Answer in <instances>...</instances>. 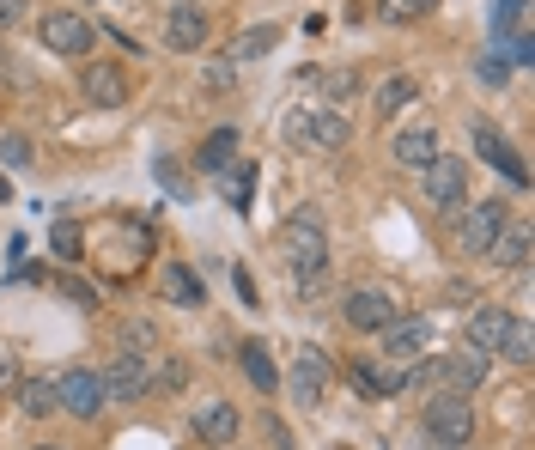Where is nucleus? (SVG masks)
<instances>
[{
	"instance_id": "nucleus-1",
	"label": "nucleus",
	"mask_w": 535,
	"mask_h": 450,
	"mask_svg": "<svg viewBox=\"0 0 535 450\" xmlns=\"http://www.w3.org/2000/svg\"><path fill=\"white\" fill-rule=\"evenodd\" d=\"M280 244H286V268H292L298 286H317V280H323V268H329V238H323V219H317L311 207L286 219Z\"/></svg>"
},
{
	"instance_id": "nucleus-2",
	"label": "nucleus",
	"mask_w": 535,
	"mask_h": 450,
	"mask_svg": "<svg viewBox=\"0 0 535 450\" xmlns=\"http://www.w3.org/2000/svg\"><path fill=\"white\" fill-rule=\"evenodd\" d=\"M487 371H493V359H487V353L456 347V353H438V359L426 365V378L438 384V396H475V390L487 384Z\"/></svg>"
},
{
	"instance_id": "nucleus-3",
	"label": "nucleus",
	"mask_w": 535,
	"mask_h": 450,
	"mask_svg": "<svg viewBox=\"0 0 535 450\" xmlns=\"http://www.w3.org/2000/svg\"><path fill=\"white\" fill-rule=\"evenodd\" d=\"M286 140H304V146H323V153H341V146L353 140L347 116L335 104H317V110H292L286 116Z\"/></svg>"
},
{
	"instance_id": "nucleus-4",
	"label": "nucleus",
	"mask_w": 535,
	"mask_h": 450,
	"mask_svg": "<svg viewBox=\"0 0 535 450\" xmlns=\"http://www.w3.org/2000/svg\"><path fill=\"white\" fill-rule=\"evenodd\" d=\"M426 201L444 213V219H456V213H463L469 207V177H463V159H450V153H438L426 171Z\"/></svg>"
},
{
	"instance_id": "nucleus-5",
	"label": "nucleus",
	"mask_w": 535,
	"mask_h": 450,
	"mask_svg": "<svg viewBox=\"0 0 535 450\" xmlns=\"http://www.w3.org/2000/svg\"><path fill=\"white\" fill-rule=\"evenodd\" d=\"M420 420H426V432H432L438 444H450V450L475 438V408H469V396H432Z\"/></svg>"
},
{
	"instance_id": "nucleus-6",
	"label": "nucleus",
	"mask_w": 535,
	"mask_h": 450,
	"mask_svg": "<svg viewBox=\"0 0 535 450\" xmlns=\"http://www.w3.org/2000/svg\"><path fill=\"white\" fill-rule=\"evenodd\" d=\"M55 408H67L73 420H98V408H104V384H98V371L67 365L61 378H55Z\"/></svg>"
},
{
	"instance_id": "nucleus-7",
	"label": "nucleus",
	"mask_w": 535,
	"mask_h": 450,
	"mask_svg": "<svg viewBox=\"0 0 535 450\" xmlns=\"http://www.w3.org/2000/svg\"><path fill=\"white\" fill-rule=\"evenodd\" d=\"M98 384H104V402H140L152 390V365H146V353H116L98 371Z\"/></svg>"
},
{
	"instance_id": "nucleus-8",
	"label": "nucleus",
	"mask_w": 535,
	"mask_h": 450,
	"mask_svg": "<svg viewBox=\"0 0 535 450\" xmlns=\"http://www.w3.org/2000/svg\"><path fill=\"white\" fill-rule=\"evenodd\" d=\"M402 311H396V298L390 292H377V286H359V292H347L341 298V323L347 329H365V335H377V329H390Z\"/></svg>"
},
{
	"instance_id": "nucleus-9",
	"label": "nucleus",
	"mask_w": 535,
	"mask_h": 450,
	"mask_svg": "<svg viewBox=\"0 0 535 450\" xmlns=\"http://www.w3.org/2000/svg\"><path fill=\"white\" fill-rule=\"evenodd\" d=\"M456 219H463V250H469V256H487L493 238L511 225V207H505V201H469Z\"/></svg>"
},
{
	"instance_id": "nucleus-10",
	"label": "nucleus",
	"mask_w": 535,
	"mask_h": 450,
	"mask_svg": "<svg viewBox=\"0 0 535 450\" xmlns=\"http://www.w3.org/2000/svg\"><path fill=\"white\" fill-rule=\"evenodd\" d=\"M329 353L323 347H298V359H292V378H286V390H292V402L298 408H317L323 402V390H329Z\"/></svg>"
},
{
	"instance_id": "nucleus-11",
	"label": "nucleus",
	"mask_w": 535,
	"mask_h": 450,
	"mask_svg": "<svg viewBox=\"0 0 535 450\" xmlns=\"http://www.w3.org/2000/svg\"><path fill=\"white\" fill-rule=\"evenodd\" d=\"M207 31H213V19L195 7V0H177V7L165 13V43L183 49V55H195V49L207 43Z\"/></svg>"
},
{
	"instance_id": "nucleus-12",
	"label": "nucleus",
	"mask_w": 535,
	"mask_h": 450,
	"mask_svg": "<svg viewBox=\"0 0 535 450\" xmlns=\"http://www.w3.org/2000/svg\"><path fill=\"white\" fill-rule=\"evenodd\" d=\"M384 335V359H420L426 347H432V317H396L390 329H377Z\"/></svg>"
},
{
	"instance_id": "nucleus-13",
	"label": "nucleus",
	"mask_w": 535,
	"mask_h": 450,
	"mask_svg": "<svg viewBox=\"0 0 535 450\" xmlns=\"http://www.w3.org/2000/svg\"><path fill=\"white\" fill-rule=\"evenodd\" d=\"M43 43H49L55 55H86V49L98 43V31H92L80 13H49V19H43Z\"/></svg>"
},
{
	"instance_id": "nucleus-14",
	"label": "nucleus",
	"mask_w": 535,
	"mask_h": 450,
	"mask_svg": "<svg viewBox=\"0 0 535 450\" xmlns=\"http://www.w3.org/2000/svg\"><path fill=\"white\" fill-rule=\"evenodd\" d=\"M475 153H481V159H487V165H493V171H499L511 189H523V183H529V165L517 159V146H511L505 134H493V128H475Z\"/></svg>"
},
{
	"instance_id": "nucleus-15",
	"label": "nucleus",
	"mask_w": 535,
	"mask_h": 450,
	"mask_svg": "<svg viewBox=\"0 0 535 450\" xmlns=\"http://www.w3.org/2000/svg\"><path fill=\"white\" fill-rule=\"evenodd\" d=\"M86 98H92L98 110H122V104H128V80H122L116 61H92V67H86Z\"/></svg>"
},
{
	"instance_id": "nucleus-16",
	"label": "nucleus",
	"mask_w": 535,
	"mask_h": 450,
	"mask_svg": "<svg viewBox=\"0 0 535 450\" xmlns=\"http://www.w3.org/2000/svg\"><path fill=\"white\" fill-rule=\"evenodd\" d=\"M159 286H165L171 305H183V311H201V305H207V286H201V274H195L189 262H165V268H159Z\"/></svg>"
},
{
	"instance_id": "nucleus-17",
	"label": "nucleus",
	"mask_w": 535,
	"mask_h": 450,
	"mask_svg": "<svg viewBox=\"0 0 535 450\" xmlns=\"http://www.w3.org/2000/svg\"><path fill=\"white\" fill-rule=\"evenodd\" d=\"M195 432L225 450V444L238 438V408H232V402H201V408H195Z\"/></svg>"
},
{
	"instance_id": "nucleus-18",
	"label": "nucleus",
	"mask_w": 535,
	"mask_h": 450,
	"mask_svg": "<svg viewBox=\"0 0 535 450\" xmlns=\"http://www.w3.org/2000/svg\"><path fill=\"white\" fill-rule=\"evenodd\" d=\"M505 329H511V311H505V305H481V311L469 317V347H475V353H499Z\"/></svg>"
},
{
	"instance_id": "nucleus-19",
	"label": "nucleus",
	"mask_w": 535,
	"mask_h": 450,
	"mask_svg": "<svg viewBox=\"0 0 535 450\" xmlns=\"http://www.w3.org/2000/svg\"><path fill=\"white\" fill-rule=\"evenodd\" d=\"M432 159H438V134H432V128L396 134V165H402V171H426Z\"/></svg>"
},
{
	"instance_id": "nucleus-20",
	"label": "nucleus",
	"mask_w": 535,
	"mask_h": 450,
	"mask_svg": "<svg viewBox=\"0 0 535 450\" xmlns=\"http://www.w3.org/2000/svg\"><path fill=\"white\" fill-rule=\"evenodd\" d=\"M238 165V128H213L207 146H201V171L219 177V171H232Z\"/></svg>"
},
{
	"instance_id": "nucleus-21",
	"label": "nucleus",
	"mask_w": 535,
	"mask_h": 450,
	"mask_svg": "<svg viewBox=\"0 0 535 450\" xmlns=\"http://www.w3.org/2000/svg\"><path fill=\"white\" fill-rule=\"evenodd\" d=\"M238 365H244V378H250L262 396H274V390H280V371H274V359H268V347H262V341H250V347L238 353Z\"/></svg>"
},
{
	"instance_id": "nucleus-22",
	"label": "nucleus",
	"mask_w": 535,
	"mask_h": 450,
	"mask_svg": "<svg viewBox=\"0 0 535 450\" xmlns=\"http://www.w3.org/2000/svg\"><path fill=\"white\" fill-rule=\"evenodd\" d=\"M529 244H535V238H529V225H505V232L493 238V250H487V256H493L499 268H523V262H529Z\"/></svg>"
},
{
	"instance_id": "nucleus-23",
	"label": "nucleus",
	"mask_w": 535,
	"mask_h": 450,
	"mask_svg": "<svg viewBox=\"0 0 535 450\" xmlns=\"http://www.w3.org/2000/svg\"><path fill=\"white\" fill-rule=\"evenodd\" d=\"M274 43H280V31H274V25H262V31H244V37H238L232 49H225V61H232V67H244V61H256V55H268Z\"/></svg>"
},
{
	"instance_id": "nucleus-24",
	"label": "nucleus",
	"mask_w": 535,
	"mask_h": 450,
	"mask_svg": "<svg viewBox=\"0 0 535 450\" xmlns=\"http://www.w3.org/2000/svg\"><path fill=\"white\" fill-rule=\"evenodd\" d=\"M414 98H420V86L408 80V73H396V80L377 86V116H396V110H408Z\"/></svg>"
},
{
	"instance_id": "nucleus-25",
	"label": "nucleus",
	"mask_w": 535,
	"mask_h": 450,
	"mask_svg": "<svg viewBox=\"0 0 535 450\" xmlns=\"http://www.w3.org/2000/svg\"><path fill=\"white\" fill-rule=\"evenodd\" d=\"M219 177H225V201H232V207L244 213V207H250V195H256V165L244 159V165H232V171H219Z\"/></svg>"
},
{
	"instance_id": "nucleus-26",
	"label": "nucleus",
	"mask_w": 535,
	"mask_h": 450,
	"mask_svg": "<svg viewBox=\"0 0 535 450\" xmlns=\"http://www.w3.org/2000/svg\"><path fill=\"white\" fill-rule=\"evenodd\" d=\"M499 353H505V359H517V365H529V359H535V329H529L523 317H511V329H505Z\"/></svg>"
},
{
	"instance_id": "nucleus-27",
	"label": "nucleus",
	"mask_w": 535,
	"mask_h": 450,
	"mask_svg": "<svg viewBox=\"0 0 535 450\" xmlns=\"http://www.w3.org/2000/svg\"><path fill=\"white\" fill-rule=\"evenodd\" d=\"M19 408H25L31 420H43V414H55V378H31V384L19 390Z\"/></svg>"
},
{
	"instance_id": "nucleus-28",
	"label": "nucleus",
	"mask_w": 535,
	"mask_h": 450,
	"mask_svg": "<svg viewBox=\"0 0 535 450\" xmlns=\"http://www.w3.org/2000/svg\"><path fill=\"white\" fill-rule=\"evenodd\" d=\"M523 37V0H499V13H493V49Z\"/></svg>"
},
{
	"instance_id": "nucleus-29",
	"label": "nucleus",
	"mask_w": 535,
	"mask_h": 450,
	"mask_svg": "<svg viewBox=\"0 0 535 450\" xmlns=\"http://www.w3.org/2000/svg\"><path fill=\"white\" fill-rule=\"evenodd\" d=\"M152 177L165 183V195H177V201H189V177H183V165L177 159H152Z\"/></svg>"
},
{
	"instance_id": "nucleus-30",
	"label": "nucleus",
	"mask_w": 535,
	"mask_h": 450,
	"mask_svg": "<svg viewBox=\"0 0 535 450\" xmlns=\"http://www.w3.org/2000/svg\"><path fill=\"white\" fill-rule=\"evenodd\" d=\"M201 86H207V92H232V86H238V67L225 61V55L207 61V67H201Z\"/></svg>"
},
{
	"instance_id": "nucleus-31",
	"label": "nucleus",
	"mask_w": 535,
	"mask_h": 450,
	"mask_svg": "<svg viewBox=\"0 0 535 450\" xmlns=\"http://www.w3.org/2000/svg\"><path fill=\"white\" fill-rule=\"evenodd\" d=\"M49 244H55V256H67V262H73V256H80V225H73V219H61L55 232H49Z\"/></svg>"
},
{
	"instance_id": "nucleus-32",
	"label": "nucleus",
	"mask_w": 535,
	"mask_h": 450,
	"mask_svg": "<svg viewBox=\"0 0 535 450\" xmlns=\"http://www.w3.org/2000/svg\"><path fill=\"white\" fill-rule=\"evenodd\" d=\"M55 292H61V298H73V305H98V292H92L80 274H55Z\"/></svg>"
},
{
	"instance_id": "nucleus-33",
	"label": "nucleus",
	"mask_w": 535,
	"mask_h": 450,
	"mask_svg": "<svg viewBox=\"0 0 535 450\" xmlns=\"http://www.w3.org/2000/svg\"><path fill=\"white\" fill-rule=\"evenodd\" d=\"M0 159H7V171H25L31 165V140L25 134H7V140H0Z\"/></svg>"
},
{
	"instance_id": "nucleus-34",
	"label": "nucleus",
	"mask_w": 535,
	"mask_h": 450,
	"mask_svg": "<svg viewBox=\"0 0 535 450\" xmlns=\"http://www.w3.org/2000/svg\"><path fill=\"white\" fill-rule=\"evenodd\" d=\"M13 384H19V353H13L7 341H0V396H7Z\"/></svg>"
},
{
	"instance_id": "nucleus-35",
	"label": "nucleus",
	"mask_w": 535,
	"mask_h": 450,
	"mask_svg": "<svg viewBox=\"0 0 535 450\" xmlns=\"http://www.w3.org/2000/svg\"><path fill=\"white\" fill-rule=\"evenodd\" d=\"M475 73H481V80H487V86H505V73H511V61H505V55L493 49V55H487V61H481Z\"/></svg>"
},
{
	"instance_id": "nucleus-36",
	"label": "nucleus",
	"mask_w": 535,
	"mask_h": 450,
	"mask_svg": "<svg viewBox=\"0 0 535 450\" xmlns=\"http://www.w3.org/2000/svg\"><path fill=\"white\" fill-rule=\"evenodd\" d=\"M353 86H359L353 67H347V73H329V92H335V98H353Z\"/></svg>"
},
{
	"instance_id": "nucleus-37",
	"label": "nucleus",
	"mask_w": 535,
	"mask_h": 450,
	"mask_svg": "<svg viewBox=\"0 0 535 450\" xmlns=\"http://www.w3.org/2000/svg\"><path fill=\"white\" fill-rule=\"evenodd\" d=\"M262 426H268V444H274V450H292V432H286V426H280V420H274V414H268V420H262Z\"/></svg>"
},
{
	"instance_id": "nucleus-38",
	"label": "nucleus",
	"mask_w": 535,
	"mask_h": 450,
	"mask_svg": "<svg viewBox=\"0 0 535 450\" xmlns=\"http://www.w3.org/2000/svg\"><path fill=\"white\" fill-rule=\"evenodd\" d=\"M25 19V0H0V25H19Z\"/></svg>"
},
{
	"instance_id": "nucleus-39",
	"label": "nucleus",
	"mask_w": 535,
	"mask_h": 450,
	"mask_svg": "<svg viewBox=\"0 0 535 450\" xmlns=\"http://www.w3.org/2000/svg\"><path fill=\"white\" fill-rule=\"evenodd\" d=\"M232 280H238V298H244V305H256V280H250V274H244V268H238V274H232Z\"/></svg>"
},
{
	"instance_id": "nucleus-40",
	"label": "nucleus",
	"mask_w": 535,
	"mask_h": 450,
	"mask_svg": "<svg viewBox=\"0 0 535 450\" xmlns=\"http://www.w3.org/2000/svg\"><path fill=\"white\" fill-rule=\"evenodd\" d=\"M37 450H61V444H37Z\"/></svg>"
}]
</instances>
